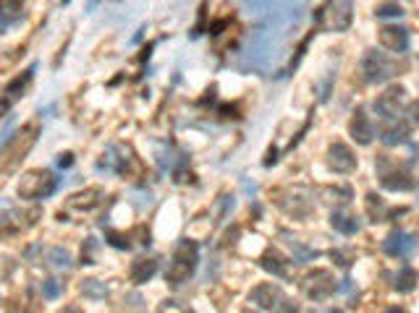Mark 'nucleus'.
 I'll return each instance as SVG.
<instances>
[{"label":"nucleus","mask_w":419,"mask_h":313,"mask_svg":"<svg viewBox=\"0 0 419 313\" xmlns=\"http://www.w3.org/2000/svg\"><path fill=\"white\" fill-rule=\"evenodd\" d=\"M197 264H199V248L194 240H181L176 245V251L170 256V264L166 269V282L168 285H173V287H179L184 282H189L192 274L197 272Z\"/></svg>","instance_id":"obj_1"},{"label":"nucleus","mask_w":419,"mask_h":313,"mask_svg":"<svg viewBox=\"0 0 419 313\" xmlns=\"http://www.w3.org/2000/svg\"><path fill=\"white\" fill-rule=\"evenodd\" d=\"M60 180L55 178V173L50 170H29V173L21 175L19 186H16V193L24 201H42V198H50L55 191H58Z\"/></svg>","instance_id":"obj_2"},{"label":"nucleus","mask_w":419,"mask_h":313,"mask_svg":"<svg viewBox=\"0 0 419 313\" xmlns=\"http://www.w3.org/2000/svg\"><path fill=\"white\" fill-rule=\"evenodd\" d=\"M359 70H362V79L367 84H385L398 73L393 60L388 58L385 53H380V50H367L359 63Z\"/></svg>","instance_id":"obj_3"},{"label":"nucleus","mask_w":419,"mask_h":313,"mask_svg":"<svg viewBox=\"0 0 419 313\" xmlns=\"http://www.w3.org/2000/svg\"><path fill=\"white\" fill-rule=\"evenodd\" d=\"M136 157H134L132 146L126 144H110L108 151L100 157V162L95 164L97 173H116V175H126L134 167Z\"/></svg>","instance_id":"obj_4"},{"label":"nucleus","mask_w":419,"mask_h":313,"mask_svg":"<svg viewBox=\"0 0 419 313\" xmlns=\"http://www.w3.org/2000/svg\"><path fill=\"white\" fill-rule=\"evenodd\" d=\"M301 290H304V295H307L310 301L320 303V301H328L338 287H335V277L328 269H314V272H310V274L304 277Z\"/></svg>","instance_id":"obj_5"},{"label":"nucleus","mask_w":419,"mask_h":313,"mask_svg":"<svg viewBox=\"0 0 419 313\" xmlns=\"http://www.w3.org/2000/svg\"><path fill=\"white\" fill-rule=\"evenodd\" d=\"M383 251L391 258H411L419 251V235L407 230H393L383 240Z\"/></svg>","instance_id":"obj_6"},{"label":"nucleus","mask_w":419,"mask_h":313,"mask_svg":"<svg viewBox=\"0 0 419 313\" xmlns=\"http://www.w3.org/2000/svg\"><path fill=\"white\" fill-rule=\"evenodd\" d=\"M377 173H380V186L385 191H411L414 188V178L407 170H398V164H393L388 157L377 160Z\"/></svg>","instance_id":"obj_7"},{"label":"nucleus","mask_w":419,"mask_h":313,"mask_svg":"<svg viewBox=\"0 0 419 313\" xmlns=\"http://www.w3.org/2000/svg\"><path fill=\"white\" fill-rule=\"evenodd\" d=\"M404 99H407L404 86H391V89H385V92L375 99V113H377L380 120H385V123H393V120H398V115H401Z\"/></svg>","instance_id":"obj_8"},{"label":"nucleus","mask_w":419,"mask_h":313,"mask_svg":"<svg viewBox=\"0 0 419 313\" xmlns=\"http://www.w3.org/2000/svg\"><path fill=\"white\" fill-rule=\"evenodd\" d=\"M102 198H105V191H102V188H84L79 193H73V196L66 201V209H60V211L89 214V211H95V209L102 204Z\"/></svg>","instance_id":"obj_9"},{"label":"nucleus","mask_w":419,"mask_h":313,"mask_svg":"<svg viewBox=\"0 0 419 313\" xmlns=\"http://www.w3.org/2000/svg\"><path fill=\"white\" fill-rule=\"evenodd\" d=\"M380 45L385 50H391V53H398V55H404L411 45V37H409V29L407 26H398V23H388L380 29Z\"/></svg>","instance_id":"obj_10"},{"label":"nucleus","mask_w":419,"mask_h":313,"mask_svg":"<svg viewBox=\"0 0 419 313\" xmlns=\"http://www.w3.org/2000/svg\"><path fill=\"white\" fill-rule=\"evenodd\" d=\"M249 301L257 305V308H262V311H278V305L283 303V292L278 285L273 282H265V285H257L254 290L249 292Z\"/></svg>","instance_id":"obj_11"},{"label":"nucleus","mask_w":419,"mask_h":313,"mask_svg":"<svg viewBox=\"0 0 419 313\" xmlns=\"http://www.w3.org/2000/svg\"><path fill=\"white\" fill-rule=\"evenodd\" d=\"M328 164H330L333 173L346 175L357 167V157H354V151L348 149L346 144L335 141V144H330V149H328Z\"/></svg>","instance_id":"obj_12"},{"label":"nucleus","mask_w":419,"mask_h":313,"mask_svg":"<svg viewBox=\"0 0 419 313\" xmlns=\"http://www.w3.org/2000/svg\"><path fill=\"white\" fill-rule=\"evenodd\" d=\"M37 211H19V209H8V211H0V240L3 238H11L19 235L21 230H26L32 222H24L26 217H32Z\"/></svg>","instance_id":"obj_13"},{"label":"nucleus","mask_w":419,"mask_h":313,"mask_svg":"<svg viewBox=\"0 0 419 313\" xmlns=\"http://www.w3.org/2000/svg\"><path fill=\"white\" fill-rule=\"evenodd\" d=\"M348 133H351V139L357 141L359 146L372 144V139H375V126H372V120L367 117L364 110H357V113H354L351 123H348Z\"/></svg>","instance_id":"obj_14"},{"label":"nucleus","mask_w":419,"mask_h":313,"mask_svg":"<svg viewBox=\"0 0 419 313\" xmlns=\"http://www.w3.org/2000/svg\"><path fill=\"white\" fill-rule=\"evenodd\" d=\"M155 272H157L155 258L139 256V258H134L132 267H129V277H132V282H136V285H144V282H150V279L155 277Z\"/></svg>","instance_id":"obj_15"},{"label":"nucleus","mask_w":419,"mask_h":313,"mask_svg":"<svg viewBox=\"0 0 419 313\" xmlns=\"http://www.w3.org/2000/svg\"><path fill=\"white\" fill-rule=\"evenodd\" d=\"M35 73H37V63H32V66H29V68H26L21 76H16V79H13V82L6 86V92H3V94H6L8 99H13V102H16L19 97H24V89L29 86V82L35 79Z\"/></svg>","instance_id":"obj_16"},{"label":"nucleus","mask_w":419,"mask_h":313,"mask_svg":"<svg viewBox=\"0 0 419 313\" xmlns=\"http://www.w3.org/2000/svg\"><path fill=\"white\" fill-rule=\"evenodd\" d=\"M380 141L385 146H398V144H407L409 141V126H398V123H391L388 128L380 131Z\"/></svg>","instance_id":"obj_17"},{"label":"nucleus","mask_w":419,"mask_h":313,"mask_svg":"<svg viewBox=\"0 0 419 313\" xmlns=\"http://www.w3.org/2000/svg\"><path fill=\"white\" fill-rule=\"evenodd\" d=\"M417 282H419V274L414 272V267H409V264H407V267L398 269L393 287H395L398 292H404V295H407V292H411L414 287H417Z\"/></svg>","instance_id":"obj_18"},{"label":"nucleus","mask_w":419,"mask_h":313,"mask_svg":"<svg viewBox=\"0 0 419 313\" xmlns=\"http://www.w3.org/2000/svg\"><path fill=\"white\" fill-rule=\"evenodd\" d=\"M330 225H333L341 235H357V232H359V220H357V217H348L344 211H333V214H330Z\"/></svg>","instance_id":"obj_19"},{"label":"nucleus","mask_w":419,"mask_h":313,"mask_svg":"<svg viewBox=\"0 0 419 313\" xmlns=\"http://www.w3.org/2000/svg\"><path fill=\"white\" fill-rule=\"evenodd\" d=\"M260 267L265 269V272H270L273 277H286V261L280 258L278 254H273V251H267V254L260 258Z\"/></svg>","instance_id":"obj_20"},{"label":"nucleus","mask_w":419,"mask_h":313,"mask_svg":"<svg viewBox=\"0 0 419 313\" xmlns=\"http://www.w3.org/2000/svg\"><path fill=\"white\" fill-rule=\"evenodd\" d=\"M82 292L87 295V298H92V301H102V298H108V287H105L100 279H84Z\"/></svg>","instance_id":"obj_21"},{"label":"nucleus","mask_w":419,"mask_h":313,"mask_svg":"<svg viewBox=\"0 0 419 313\" xmlns=\"http://www.w3.org/2000/svg\"><path fill=\"white\" fill-rule=\"evenodd\" d=\"M404 13L407 11H404L398 3H380V6L375 8V16H377V19H401Z\"/></svg>","instance_id":"obj_22"},{"label":"nucleus","mask_w":419,"mask_h":313,"mask_svg":"<svg viewBox=\"0 0 419 313\" xmlns=\"http://www.w3.org/2000/svg\"><path fill=\"white\" fill-rule=\"evenodd\" d=\"M60 295H63V282H58V279H45L42 282V298L45 301H58Z\"/></svg>","instance_id":"obj_23"},{"label":"nucleus","mask_w":419,"mask_h":313,"mask_svg":"<svg viewBox=\"0 0 419 313\" xmlns=\"http://www.w3.org/2000/svg\"><path fill=\"white\" fill-rule=\"evenodd\" d=\"M50 261L60 269H71V254H69L66 248H60V245L50 248Z\"/></svg>","instance_id":"obj_24"},{"label":"nucleus","mask_w":419,"mask_h":313,"mask_svg":"<svg viewBox=\"0 0 419 313\" xmlns=\"http://www.w3.org/2000/svg\"><path fill=\"white\" fill-rule=\"evenodd\" d=\"M383 201H380V196H375V193H370L367 196V214H370V222H383Z\"/></svg>","instance_id":"obj_25"},{"label":"nucleus","mask_w":419,"mask_h":313,"mask_svg":"<svg viewBox=\"0 0 419 313\" xmlns=\"http://www.w3.org/2000/svg\"><path fill=\"white\" fill-rule=\"evenodd\" d=\"M105 240H108V245L118 248V251H129V248H132V240H129V235H121V232L108 230V232H105Z\"/></svg>","instance_id":"obj_26"},{"label":"nucleus","mask_w":419,"mask_h":313,"mask_svg":"<svg viewBox=\"0 0 419 313\" xmlns=\"http://www.w3.org/2000/svg\"><path fill=\"white\" fill-rule=\"evenodd\" d=\"M157 313H192L186 305H181L179 301H163L157 305Z\"/></svg>","instance_id":"obj_27"},{"label":"nucleus","mask_w":419,"mask_h":313,"mask_svg":"<svg viewBox=\"0 0 419 313\" xmlns=\"http://www.w3.org/2000/svg\"><path fill=\"white\" fill-rule=\"evenodd\" d=\"M95 248H97L95 238H87V243H84V248H82V264H95V258H92Z\"/></svg>","instance_id":"obj_28"},{"label":"nucleus","mask_w":419,"mask_h":313,"mask_svg":"<svg viewBox=\"0 0 419 313\" xmlns=\"http://www.w3.org/2000/svg\"><path fill=\"white\" fill-rule=\"evenodd\" d=\"M13 19L11 16H8V13H6V8H3V6H0V35H6V32H8V29H11L13 26Z\"/></svg>","instance_id":"obj_29"},{"label":"nucleus","mask_w":419,"mask_h":313,"mask_svg":"<svg viewBox=\"0 0 419 313\" xmlns=\"http://www.w3.org/2000/svg\"><path fill=\"white\" fill-rule=\"evenodd\" d=\"M55 162H58L60 170H69V167L73 164V154L71 151H63V154H58V160H55Z\"/></svg>","instance_id":"obj_30"},{"label":"nucleus","mask_w":419,"mask_h":313,"mask_svg":"<svg viewBox=\"0 0 419 313\" xmlns=\"http://www.w3.org/2000/svg\"><path fill=\"white\" fill-rule=\"evenodd\" d=\"M330 256H333V261H335V264H338V267H344V269L351 267V258H348V256L344 254V251H333V254H330Z\"/></svg>","instance_id":"obj_31"},{"label":"nucleus","mask_w":419,"mask_h":313,"mask_svg":"<svg viewBox=\"0 0 419 313\" xmlns=\"http://www.w3.org/2000/svg\"><path fill=\"white\" fill-rule=\"evenodd\" d=\"M278 313H299V305L294 301H286V298H283V303L278 305Z\"/></svg>","instance_id":"obj_32"},{"label":"nucleus","mask_w":419,"mask_h":313,"mask_svg":"<svg viewBox=\"0 0 419 313\" xmlns=\"http://www.w3.org/2000/svg\"><path fill=\"white\" fill-rule=\"evenodd\" d=\"M11 107H13V99H8V97L3 94V97H0V120L11 113Z\"/></svg>","instance_id":"obj_33"},{"label":"nucleus","mask_w":419,"mask_h":313,"mask_svg":"<svg viewBox=\"0 0 419 313\" xmlns=\"http://www.w3.org/2000/svg\"><path fill=\"white\" fill-rule=\"evenodd\" d=\"M330 84H333V76L325 79L323 89H320V102H328V97H330Z\"/></svg>","instance_id":"obj_34"},{"label":"nucleus","mask_w":419,"mask_h":313,"mask_svg":"<svg viewBox=\"0 0 419 313\" xmlns=\"http://www.w3.org/2000/svg\"><path fill=\"white\" fill-rule=\"evenodd\" d=\"M226 26H228V19H220V21H215L213 26H210V35L217 37L220 32H223V29H226Z\"/></svg>","instance_id":"obj_35"},{"label":"nucleus","mask_w":419,"mask_h":313,"mask_svg":"<svg viewBox=\"0 0 419 313\" xmlns=\"http://www.w3.org/2000/svg\"><path fill=\"white\" fill-rule=\"evenodd\" d=\"M409 120H411V123H419V99L409 107Z\"/></svg>","instance_id":"obj_36"},{"label":"nucleus","mask_w":419,"mask_h":313,"mask_svg":"<svg viewBox=\"0 0 419 313\" xmlns=\"http://www.w3.org/2000/svg\"><path fill=\"white\" fill-rule=\"evenodd\" d=\"M276 160H278V151H276V149H270V151H267V160H265V164L270 167V164H276Z\"/></svg>","instance_id":"obj_37"},{"label":"nucleus","mask_w":419,"mask_h":313,"mask_svg":"<svg viewBox=\"0 0 419 313\" xmlns=\"http://www.w3.org/2000/svg\"><path fill=\"white\" fill-rule=\"evenodd\" d=\"M385 313H409V311H407V308H401V305H391Z\"/></svg>","instance_id":"obj_38"},{"label":"nucleus","mask_w":419,"mask_h":313,"mask_svg":"<svg viewBox=\"0 0 419 313\" xmlns=\"http://www.w3.org/2000/svg\"><path fill=\"white\" fill-rule=\"evenodd\" d=\"M69 3H71V0H63V6H69Z\"/></svg>","instance_id":"obj_39"},{"label":"nucleus","mask_w":419,"mask_h":313,"mask_svg":"<svg viewBox=\"0 0 419 313\" xmlns=\"http://www.w3.org/2000/svg\"><path fill=\"white\" fill-rule=\"evenodd\" d=\"M330 313H344V311H330Z\"/></svg>","instance_id":"obj_40"},{"label":"nucleus","mask_w":419,"mask_h":313,"mask_svg":"<svg viewBox=\"0 0 419 313\" xmlns=\"http://www.w3.org/2000/svg\"><path fill=\"white\" fill-rule=\"evenodd\" d=\"M247 313H251V311H247Z\"/></svg>","instance_id":"obj_41"}]
</instances>
